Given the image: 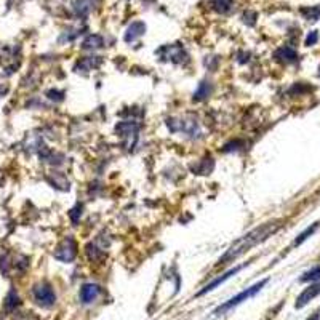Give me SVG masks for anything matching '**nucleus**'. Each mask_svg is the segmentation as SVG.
Returning <instances> with one entry per match:
<instances>
[{
  "mask_svg": "<svg viewBox=\"0 0 320 320\" xmlns=\"http://www.w3.org/2000/svg\"><path fill=\"white\" fill-rule=\"evenodd\" d=\"M280 227L278 221H271V223H264L259 227L250 231L248 234L242 235L240 238H237L235 242L227 248V252L219 258L218 266H226L229 263H232L234 259H237L238 256H242L244 253H247L250 248L256 247L258 244L264 242L266 238L271 237L277 229Z\"/></svg>",
  "mask_w": 320,
  "mask_h": 320,
  "instance_id": "obj_1",
  "label": "nucleus"
},
{
  "mask_svg": "<svg viewBox=\"0 0 320 320\" xmlns=\"http://www.w3.org/2000/svg\"><path fill=\"white\" fill-rule=\"evenodd\" d=\"M267 282H269L267 278H263L261 282H258V284H255L253 287H250V288L244 290V292H240L238 295L232 296L231 299H227V301L223 303L219 307H216L215 311H213V314L218 317V315H221V314H224V312H227V311H231L232 307H235V306H238V304H242L244 301H247V299H250V298H253L255 295H258V293L264 288V285H266Z\"/></svg>",
  "mask_w": 320,
  "mask_h": 320,
  "instance_id": "obj_2",
  "label": "nucleus"
},
{
  "mask_svg": "<svg viewBox=\"0 0 320 320\" xmlns=\"http://www.w3.org/2000/svg\"><path fill=\"white\" fill-rule=\"evenodd\" d=\"M32 295H34L35 303L42 307H52L56 303V295L53 292V288L48 284H38L34 288Z\"/></svg>",
  "mask_w": 320,
  "mask_h": 320,
  "instance_id": "obj_3",
  "label": "nucleus"
},
{
  "mask_svg": "<svg viewBox=\"0 0 320 320\" xmlns=\"http://www.w3.org/2000/svg\"><path fill=\"white\" fill-rule=\"evenodd\" d=\"M77 256V244L72 238H66L55 252V258L61 263H71Z\"/></svg>",
  "mask_w": 320,
  "mask_h": 320,
  "instance_id": "obj_4",
  "label": "nucleus"
},
{
  "mask_svg": "<svg viewBox=\"0 0 320 320\" xmlns=\"http://www.w3.org/2000/svg\"><path fill=\"white\" fill-rule=\"evenodd\" d=\"M318 295H320V280H318V282L311 284L307 288H304V292L296 298V304H295V307H296V309L304 307L306 304L311 303L312 299H314L315 296H318Z\"/></svg>",
  "mask_w": 320,
  "mask_h": 320,
  "instance_id": "obj_5",
  "label": "nucleus"
},
{
  "mask_svg": "<svg viewBox=\"0 0 320 320\" xmlns=\"http://www.w3.org/2000/svg\"><path fill=\"white\" fill-rule=\"evenodd\" d=\"M245 267V264H242V266H237V267H234V269H231V271H227L226 274H223L221 277H216L215 280H212V282L210 284H207L202 290H200V292L197 293V296H202V295H205V293H208V292H212V290H215L216 287H219L221 284H224L226 280H229L232 275H235V274H238L240 271H242V269Z\"/></svg>",
  "mask_w": 320,
  "mask_h": 320,
  "instance_id": "obj_6",
  "label": "nucleus"
},
{
  "mask_svg": "<svg viewBox=\"0 0 320 320\" xmlns=\"http://www.w3.org/2000/svg\"><path fill=\"white\" fill-rule=\"evenodd\" d=\"M101 295V288L96 284H84L82 288H80V301L84 304H92L93 301H96L98 296Z\"/></svg>",
  "mask_w": 320,
  "mask_h": 320,
  "instance_id": "obj_7",
  "label": "nucleus"
},
{
  "mask_svg": "<svg viewBox=\"0 0 320 320\" xmlns=\"http://www.w3.org/2000/svg\"><path fill=\"white\" fill-rule=\"evenodd\" d=\"M146 32V24L143 21H135L128 26L127 32H125V42L130 44V42H135L136 38H139L143 34Z\"/></svg>",
  "mask_w": 320,
  "mask_h": 320,
  "instance_id": "obj_8",
  "label": "nucleus"
},
{
  "mask_svg": "<svg viewBox=\"0 0 320 320\" xmlns=\"http://www.w3.org/2000/svg\"><path fill=\"white\" fill-rule=\"evenodd\" d=\"M274 56H275V59L277 61H280V63H295L296 59H298V53H296V50L295 48H292V47H288V45H285V47H280L277 52L274 53Z\"/></svg>",
  "mask_w": 320,
  "mask_h": 320,
  "instance_id": "obj_9",
  "label": "nucleus"
},
{
  "mask_svg": "<svg viewBox=\"0 0 320 320\" xmlns=\"http://www.w3.org/2000/svg\"><path fill=\"white\" fill-rule=\"evenodd\" d=\"M96 5H98V0H75L74 8L78 16H87L88 13L93 12Z\"/></svg>",
  "mask_w": 320,
  "mask_h": 320,
  "instance_id": "obj_10",
  "label": "nucleus"
},
{
  "mask_svg": "<svg viewBox=\"0 0 320 320\" xmlns=\"http://www.w3.org/2000/svg\"><path fill=\"white\" fill-rule=\"evenodd\" d=\"M212 7L218 13H229L234 7V0H212Z\"/></svg>",
  "mask_w": 320,
  "mask_h": 320,
  "instance_id": "obj_11",
  "label": "nucleus"
},
{
  "mask_svg": "<svg viewBox=\"0 0 320 320\" xmlns=\"http://www.w3.org/2000/svg\"><path fill=\"white\" fill-rule=\"evenodd\" d=\"M301 15L307 19V21H318L320 19V5L301 8Z\"/></svg>",
  "mask_w": 320,
  "mask_h": 320,
  "instance_id": "obj_12",
  "label": "nucleus"
},
{
  "mask_svg": "<svg viewBox=\"0 0 320 320\" xmlns=\"http://www.w3.org/2000/svg\"><path fill=\"white\" fill-rule=\"evenodd\" d=\"M320 280V266H315L312 269H309L307 272H304L299 277V282H318Z\"/></svg>",
  "mask_w": 320,
  "mask_h": 320,
  "instance_id": "obj_13",
  "label": "nucleus"
},
{
  "mask_svg": "<svg viewBox=\"0 0 320 320\" xmlns=\"http://www.w3.org/2000/svg\"><path fill=\"white\" fill-rule=\"evenodd\" d=\"M82 47H84V48H99V47H103V37H101V35H98V34L88 35V37L84 40Z\"/></svg>",
  "mask_w": 320,
  "mask_h": 320,
  "instance_id": "obj_14",
  "label": "nucleus"
},
{
  "mask_svg": "<svg viewBox=\"0 0 320 320\" xmlns=\"http://www.w3.org/2000/svg\"><path fill=\"white\" fill-rule=\"evenodd\" d=\"M317 229H318V223H314L312 226H309V227L306 229V231H303L301 234H299V235L296 237L295 245H296V247H298V245H301V244L304 242V240H307L309 237H311V235L317 231Z\"/></svg>",
  "mask_w": 320,
  "mask_h": 320,
  "instance_id": "obj_15",
  "label": "nucleus"
},
{
  "mask_svg": "<svg viewBox=\"0 0 320 320\" xmlns=\"http://www.w3.org/2000/svg\"><path fill=\"white\" fill-rule=\"evenodd\" d=\"M208 93H210V87H208V84L207 82H204V84H200V87H198V90L195 92V95H194V99H204V98H207L208 96Z\"/></svg>",
  "mask_w": 320,
  "mask_h": 320,
  "instance_id": "obj_16",
  "label": "nucleus"
},
{
  "mask_svg": "<svg viewBox=\"0 0 320 320\" xmlns=\"http://www.w3.org/2000/svg\"><path fill=\"white\" fill-rule=\"evenodd\" d=\"M318 42V32L317 31H311L307 34V37H306V47H312V45H315Z\"/></svg>",
  "mask_w": 320,
  "mask_h": 320,
  "instance_id": "obj_17",
  "label": "nucleus"
},
{
  "mask_svg": "<svg viewBox=\"0 0 320 320\" xmlns=\"http://www.w3.org/2000/svg\"><path fill=\"white\" fill-rule=\"evenodd\" d=\"M306 320H320V309H318V311H315L311 317H307Z\"/></svg>",
  "mask_w": 320,
  "mask_h": 320,
  "instance_id": "obj_18",
  "label": "nucleus"
}]
</instances>
